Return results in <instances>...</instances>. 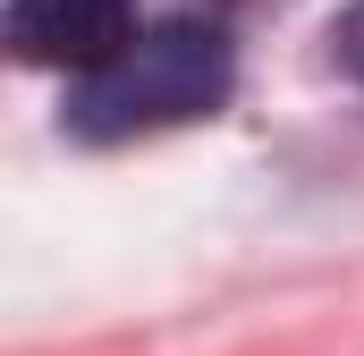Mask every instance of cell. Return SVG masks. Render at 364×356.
Here are the masks:
<instances>
[{"label":"cell","instance_id":"obj_1","mask_svg":"<svg viewBox=\"0 0 364 356\" xmlns=\"http://www.w3.org/2000/svg\"><path fill=\"white\" fill-rule=\"evenodd\" d=\"M237 85V51L220 26H144L110 68H93L68 85V127L85 145H127V136H153V127H186V119H212Z\"/></svg>","mask_w":364,"mask_h":356},{"label":"cell","instance_id":"obj_2","mask_svg":"<svg viewBox=\"0 0 364 356\" xmlns=\"http://www.w3.org/2000/svg\"><path fill=\"white\" fill-rule=\"evenodd\" d=\"M136 0H9V51L26 68H110L136 43Z\"/></svg>","mask_w":364,"mask_h":356},{"label":"cell","instance_id":"obj_3","mask_svg":"<svg viewBox=\"0 0 364 356\" xmlns=\"http://www.w3.org/2000/svg\"><path fill=\"white\" fill-rule=\"evenodd\" d=\"M339 68H348V77L364 85V0L348 9V17H339Z\"/></svg>","mask_w":364,"mask_h":356}]
</instances>
